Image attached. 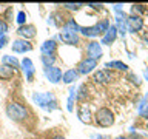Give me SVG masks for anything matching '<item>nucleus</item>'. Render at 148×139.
Instances as JSON below:
<instances>
[{"mask_svg":"<svg viewBox=\"0 0 148 139\" xmlns=\"http://www.w3.org/2000/svg\"><path fill=\"white\" fill-rule=\"evenodd\" d=\"M32 100H34L39 107H42V108H46V107H48L49 110L57 108V102H56L53 93H34Z\"/></svg>","mask_w":148,"mask_h":139,"instance_id":"f257e3e1","label":"nucleus"},{"mask_svg":"<svg viewBox=\"0 0 148 139\" xmlns=\"http://www.w3.org/2000/svg\"><path fill=\"white\" fill-rule=\"evenodd\" d=\"M6 114L12 120H23L28 116V110L18 102H9L6 105Z\"/></svg>","mask_w":148,"mask_h":139,"instance_id":"f03ea898","label":"nucleus"},{"mask_svg":"<svg viewBox=\"0 0 148 139\" xmlns=\"http://www.w3.org/2000/svg\"><path fill=\"white\" fill-rule=\"evenodd\" d=\"M96 124L99 125V127H111V125L114 124V114L113 111L110 108H106V107H102V108L97 110L96 113Z\"/></svg>","mask_w":148,"mask_h":139,"instance_id":"7ed1b4c3","label":"nucleus"},{"mask_svg":"<svg viewBox=\"0 0 148 139\" xmlns=\"http://www.w3.org/2000/svg\"><path fill=\"white\" fill-rule=\"evenodd\" d=\"M96 67H97V60L91 59V57H85L77 65V73L79 74H90Z\"/></svg>","mask_w":148,"mask_h":139,"instance_id":"20e7f679","label":"nucleus"},{"mask_svg":"<svg viewBox=\"0 0 148 139\" xmlns=\"http://www.w3.org/2000/svg\"><path fill=\"white\" fill-rule=\"evenodd\" d=\"M116 22H117V25H116L117 32L125 36L127 31H128V16L122 11H116Z\"/></svg>","mask_w":148,"mask_h":139,"instance_id":"39448f33","label":"nucleus"},{"mask_svg":"<svg viewBox=\"0 0 148 139\" xmlns=\"http://www.w3.org/2000/svg\"><path fill=\"white\" fill-rule=\"evenodd\" d=\"M11 48H12V53L22 54V53H29V51L32 50V45L25 39H16L12 42Z\"/></svg>","mask_w":148,"mask_h":139,"instance_id":"423d86ee","label":"nucleus"},{"mask_svg":"<svg viewBox=\"0 0 148 139\" xmlns=\"http://www.w3.org/2000/svg\"><path fill=\"white\" fill-rule=\"evenodd\" d=\"M143 28V20L137 14H131L128 16V31L130 32H137Z\"/></svg>","mask_w":148,"mask_h":139,"instance_id":"0eeeda50","label":"nucleus"},{"mask_svg":"<svg viewBox=\"0 0 148 139\" xmlns=\"http://www.w3.org/2000/svg\"><path fill=\"white\" fill-rule=\"evenodd\" d=\"M60 39L62 42L65 43H69V45H77L79 43V36L77 32H74L71 30H68V28H62V32H60Z\"/></svg>","mask_w":148,"mask_h":139,"instance_id":"6e6552de","label":"nucleus"},{"mask_svg":"<svg viewBox=\"0 0 148 139\" xmlns=\"http://www.w3.org/2000/svg\"><path fill=\"white\" fill-rule=\"evenodd\" d=\"M22 70H23V73H25V77H26V81L28 82H31L32 81V77H34V73H36V70H34V63H32V60L29 57H25L22 60Z\"/></svg>","mask_w":148,"mask_h":139,"instance_id":"1a4fd4ad","label":"nucleus"},{"mask_svg":"<svg viewBox=\"0 0 148 139\" xmlns=\"http://www.w3.org/2000/svg\"><path fill=\"white\" fill-rule=\"evenodd\" d=\"M86 53H88V57H91L94 60L100 59L102 57V46H100V43L99 42H94V40L90 42L88 46H86Z\"/></svg>","mask_w":148,"mask_h":139,"instance_id":"9d476101","label":"nucleus"},{"mask_svg":"<svg viewBox=\"0 0 148 139\" xmlns=\"http://www.w3.org/2000/svg\"><path fill=\"white\" fill-rule=\"evenodd\" d=\"M45 76L46 79L51 82V83H57L60 79H62V70L57 68V67H49V68H45Z\"/></svg>","mask_w":148,"mask_h":139,"instance_id":"9b49d317","label":"nucleus"},{"mask_svg":"<svg viewBox=\"0 0 148 139\" xmlns=\"http://www.w3.org/2000/svg\"><path fill=\"white\" fill-rule=\"evenodd\" d=\"M77 116H79V119H80L83 124H91V110H90V105L82 104L80 107H79V110H77Z\"/></svg>","mask_w":148,"mask_h":139,"instance_id":"f8f14e48","label":"nucleus"},{"mask_svg":"<svg viewBox=\"0 0 148 139\" xmlns=\"http://www.w3.org/2000/svg\"><path fill=\"white\" fill-rule=\"evenodd\" d=\"M17 34L20 36L22 39L28 40V39H31V37L36 36V28L32 25H23V26H20L17 30Z\"/></svg>","mask_w":148,"mask_h":139,"instance_id":"ddd939ff","label":"nucleus"},{"mask_svg":"<svg viewBox=\"0 0 148 139\" xmlns=\"http://www.w3.org/2000/svg\"><path fill=\"white\" fill-rule=\"evenodd\" d=\"M116 37H117V28L116 26H110V30L103 34V37H102L100 43L103 45H111L113 42L116 40Z\"/></svg>","mask_w":148,"mask_h":139,"instance_id":"4468645a","label":"nucleus"},{"mask_svg":"<svg viewBox=\"0 0 148 139\" xmlns=\"http://www.w3.org/2000/svg\"><path fill=\"white\" fill-rule=\"evenodd\" d=\"M56 50H57V43L54 40H45L40 46V51H42V56H46V54H51L54 56Z\"/></svg>","mask_w":148,"mask_h":139,"instance_id":"2eb2a0df","label":"nucleus"},{"mask_svg":"<svg viewBox=\"0 0 148 139\" xmlns=\"http://www.w3.org/2000/svg\"><path fill=\"white\" fill-rule=\"evenodd\" d=\"M92 81L97 82V83H108L111 81V73L108 70H100V71H97L94 76H92Z\"/></svg>","mask_w":148,"mask_h":139,"instance_id":"dca6fc26","label":"nucleus"},{"mask_svg":"<svg viewBox=\"0 0 148 139\" xmlns=\"http://www.w3.org/2000/svg\"><path fill=\"white\" fill-rule=\"evenodd\" d=\"M80 32L85 37H96L102 34L100 30H99V25H94V26H80Z\"/></svg>","mask_w":148,"mask_h":139,"instance_id":"f3484780","label":"nucleus"},{"mask_svg":"<svg viewBox=\"0 0 148 139\" xmlns=\"http://www.w3.org/2000/svg\"><path fill=\"white\" fill-rule=\"evenodd\" d=\"M14 76V68L9 67V65H2L0 67V79L3 81H9Z\"/></svg>","mask_w":148,"mask_h":139,"instance_id":"a211bd4d","label":"nucleus"},{"mask_svg":"<svg viewBox=\"0 0 148 139\" xmlns=\"http://www.w3.org/2000/svg\"><path fill=\"white\" fill-rule=\"evenodd\" d=\"M77 76H79L77 70H66V71L63 73L62 79H63V82H65V83H73V82L77 79Z\"/></svg>","mask_w":148,"mask_h":139,"instance_id":"6ab92c4d","label":"nucleus"},{"mask_svg":"<svg viewBox=\"0 0 148 139\" xmlns=\"http://www.w3.org/2000/svg\"><path fill=\"white\" fill-rule=\"evenodd\" d=\"M106 68H114V70H119V71H127L128 70V65L120 62V60H113V62H106L105 63Z\"/></svg>","mask_w":148,"mask_h":139,"instance_id":"aec40b11","label":"nucleus"},{"mask_svg":"<svg viewBox=\"0 0 148 139\" xmlns=\"http://www.w3.org/2000/svg\"><path fill=\"white\" fill-rule=\"evenodd\" d=\"M2 62H3V65H9V67H12V68H18V67H20L18 60L14 57V56H3Z\"/></svg>","mask_w":148,"mask_h":139,"instance_id":"412c9836","label":"nucleus"},{"mask_svg":"<svg viewBox=\"0 0 148 139\" xmlns=\"http://www.w3.org/2000/svg\"><path fill=\"white\" fill-rule=\"evenodd\" d=\"M42 62H43L45 68H49V67H54V62H56V57L51 54H46V56H42Z\"/></svg>","mask_w":148,"mask_h":139,"instance_id":"4be33fe9","label":"nucleus"},{"mask_svg":"<svg viewBox=\"0 0 148 139\" xmlns=\"http://www.w3.org/2000/svg\"><path fill=\"white\" fill-rule=\"evenodd\" d=\"M139 114L142 116V118H147L148 119V105H147V99L143 97L140 105H139Z\"/></svg>","mask_w":148,"mask_h":139,"instance_id":"5701e85b","label":"nucleus"},{"mask_svg":"<svg viewBox=\"0 0 148 139\" xmlns=\"http://www.w3.org/2000/svg\"><path fill=\"white\" fill-rule=\"evenodd\" d=\"M63 26H65V28H68V30H71V31H74V32H79V31H80V26L77 25V22L74 20V19H69V20L65 23Z\"/></svg>","mask_w":148,"mask_h":139,"instance_id":"b1692460","label":"nucleus"},{"mask_svg":"<svg viewBox=\"0 0 148 139\" xmlns=\"http://www.w3.org/2000/svg\"><path fill=\"white\" fill-rule=\"evenodd\" d=\"M76 87H71L69 90V99H68V111H73V100L76 99Z\"/></svg>","mask_w":148,"mask_h":139,"instance_id":"393cba45","label":"nucleus"},{"mask_svg":"<svg viewBox=\"0 0 148 139\" xmlns=\"http://www.w3.org/2000/svg\"><path fill=\"white\" fill-rule=\"evenodd\" d=\"M25 22H26V14H25V11H18L17 12V23L20 26H23L25 25Z\"/></svg>","mask_w":148,"mask_h":139,"instance_id":"a878e982","label":"nucleus"},{"mask_svg":"<svg viewBox=\"0 0 148 139\" xmlns=\"http://www.w3.org/2000/svg\"><path fill=\"white\" fill-rule=\"evenodd\" d=\"M63 6L66 9H74V11H77V9H80L83 5L82 3H63Z\"/></svg>","mask_w":148,"mask_h":139,"instance_id":"bb28decb","label":"nucleus"},{"mask_svg":"<svg viewBox=\"0 0 148 139\" xmlns=\"http://www.w3.org/2000/svg\"><path fill=\"white\" fill-rule=\"evenodd\" d=\"M6 31H8V23L0 19V36H6Z\"/></svg>","mask_w":148,"mask_h":139,"instance_id":"cd10ccee","label":"nucleus"},{"mask_svg":"<svg viewBox=\"0 0 148 139\" xmlns=\"http://www.w3.org/2000/svg\"><path fill=\"white\" fill-rule=\"evenodd\" d=\"M86 96V85H80L79 88V94H77V99H83Z\"/></svg>","mask_w":148,"mask_h":139,"instance_id":"c85d7f7f","label":"nucleus"},{"mask_svg":"<svg viewBox=\"0 0 148 139\" xmlns=\"http://www.w3.org/2000/svg\"><path fill=\"white\" fill-rule=\"evenodd\" d=\"M8 43V37L6 36H0V50L5 48V45Z\"/></svg>","mask_w":148,"mask_h":139,"instance_id":"c756f323","label":"nucleus"},{"mask_svg":"<svg viewBox=\"0 0 148 139\" xmlns=\"http://www.w3.org/2000/svg\"><path fill=\"white\" fill-rule=\"evenodd\" d=\"M128 79H131V82L136 83V85H140V81H139V77L134 76V74H128Z\"/></svg>","mask_w":148,"mask_h":139,"instance_id":"7c9ffc66","label":"nucleus"},{"mask_svg":"<svg viewBox=\"0 0 148 139\" xmlns=\"http://www.w3.org/2000/svg\"><path fill=\"white\" fill-rule=\"evenodd\" d=\"M143 9V5H133V12H142Z\"/></svg>","mask_w":148,"mask_h":139,"instance_id":"2f4dec72","label":"nucleus"},{"mask_svg":"<svg viewBox=\"0 0 148 139\" xmlns=\"http://www.w3.org/2000/svg\"><path fill=\"white\" fill-rule=\"evenodd\" d=\"M86 6H91L92 9H99V11H100V9H102V6H103V5H100V3H88Z\"/></svg>","mask_w":148,"mask_h":139,"instance_id":"473e14b6","label":"nucleus"},{"mask_svg":"<svg viewBox=\"0 0 148 139\" xmlns=\"http://www.w3.org/2000/svg\"><path fill=\"white\" fill-rule=\"evenodd\" d=\"M128 139H143V138L140 136V134H134V133H133V134H131V136H130Z\"/></svg>","mask_w":148,"mask_h":139,"instance_id":"72a5a7b5","label":"nucleus"},{"mask_svg":"<svg viewBox=\"0 0 148 139\" xmlns=\"http://www.w3.org/2000/svg\"><path fill=\"white\" fill-rule=\"evenodd\" d=\"M51 139H65L63 136H54V138H51Z\"/></svg>","mask_w":148,"mask_h":139,"instance_id":"f704fd0d","label":"nucleus"},{"mask_svg":"<svg viewBox=\"0 0 148 139\" xmlns=\"http://www.w3.org/2000/svg\"><path fill=\"white\" fill-rule=\"evenodd\" d=\"M114 139H128V138H125V136H117V138H114Z\"/></svg>","mask_w":148,"mask_h":139,"instance_id":"c9c22d12","label":"nucleus"},{"mask_svg":"<svg viewBox=\"0 0 148 139\" xmlns=\"http://www.w3.org/2000/svg\"><path fill=\"white\" fill-rule=\"evenodd\" d=\"M94 139H108V138H103V136H97V138H94Z\"/></svg>","mask_w":148,"mask_h":139,"instance_id":"e433bc0d","label":"nucleus"},{"mask_svg":"<svg viewBox=\"0 0 148 139\" xmlns=\"http://www.w3.org/2000/svg\"><path fill=\"white\" fill-rule=\"evenodd\" d=\"M145 79H147V81H148V70H147V71H145Z\"/></svg>","mask_w":148,"mask_h":139,"instance_id":"4c0bfd02","label":"nucleus"},{"mask_svg":"<svg viewBox=\"0 0 148 139\" xmlns=\"http://www.w3.org/2000/svg\"><path fill=\"white\" fill-rule=\"evenodd\" d=\"M145 99H147V100H148V93H147V96H145Z\"/></svg>","mask_w":148,"mask_h":139,"instance_id":"58836bf2","label":"nucleus"}]
</instances>
